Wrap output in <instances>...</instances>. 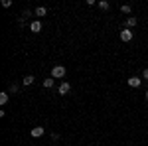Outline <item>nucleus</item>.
I'll use <instances>...</instances> for the list:
<instances>
[{
	"label": "nucleus",
	"mask_w": 148,
	"mask_h": 146,
	"mask_svg": "<svg viewBox=\"0 0 148 146\" xmlns=\"http://www.w3.org/2000/svg\"><path fill=\"white\" fill-rule=\"evenodd\" d=\"M142 79H148V69H144V71H142Z\"/></svg>",
	"instance_id": "f3484780"
},
{
	"label": "nucleus",
	"mask_w": 148,
	"mask_h": 146,
	"mask_svg": "<svg viewBox=\"0 0 148 146\" xmlns=\"http://www.w3.org/2000/svg\"><path fill=\"white\" fill-rule=\"evenodd\" d=\"M130 10H132L130 4H123V6H121V12H123V14H130Z\"/></svg>",
	"instance_id": "f8f14e48"
},
{
	"label": "nucleus",
	"mask_w": 148,
	"mask_h": 146,
	"mask_svg": "<svg viewBox=\"0 0 148 146\" xmlns=\"http://www.w3.org/2000/svg\"><path fill=\"white\" fill-rule=\"evenodd\" d=\"M146 99H148V91H146Z\"/></svg>",
	"instance_id": "a211bd4d"
},
{
	"label": "nucleus",
	"mask_w": 148,
	"mask_h": 146,
	"mask_svg": "<svg viewBox=\"0 0 148 146\" xmlns=\"http://www.w3.org/2000/svg\"><path fill=\"white\" fill-rule=\"evenodd\" d=\"M32 136H34V138L44 136V126H34V128H32Z\"/></svg>",
	"instance_id": "423d86ee"
},
{
	"label": "nucleus",
	"mask_w": 148,
	"mask_h": 146,
	"mask_svg": "<svg viewBox=\"0 0 148 146\" xmlns=\"http://www.w3.org/2000/svg\"><path fill=\"white\" fill-rule=\"evenodd\" d=\"M121 40H123V42H130V40H132V32H130L128 28L121 30Z\"/></svg>",
	"instance_id": "f03ea898"
},
{
	"label": "nucleus",
	"mask_w": 148,
	"mask_h": 146,
	"mask_svg": "<svg viewBox=\"0 0 148 146\" xmlns=\"http://www.w3.org/2000/svg\"><path fill=\"white\" fill-rule=\"evenodd\" d=\"M46 14H47V10L44 8V6H38V8H36V16H40V18H42V16H46Z\"/></svg>",
	"instance_id": "9b49d317"
},
{
	"label": "nucleus",
	"mask_w": 148,
	"mask_h": 146,
	"mask_svg": "<svg viewBox=\"0 0 148 146\" xmlns=\"http://www.w3.org/2000/svg\"><path fill=\"white\" fill-rule=\"evenodd\" d=\"M30 30H32L34 34H38V32L42 30V22H40V20H34V22L30 24Z\"/></svg>",
	"instance_id": "39448f33"
},
{
	"label": "nucleus",
	"mask_w": 148,
	"mask_h": 146,
	"mask_svg": "<svg viewBox=\"0 0 148 146\" xmlns=\"http://www.w3.org/2000/svg\"><path fill=\"white\" fill-rule=\"evenodd\" d=\"M2 6H4V8H10V6H12V0H2Z\"/></svg>",
	"instance_id": "2eb2a0df"
},
{
	"label": "nucleus",
	"mask_w": 148,
	"mask_h": 146,
	"mask_svg": "<svg viewBox=\"0 0 148 146\" xmlns=\"http://www.w3.org/2000/svg\"><path fill=\"white\" fill-rule=\"evenodd\" d=\"M8 101H10V95L8 93H0V105H6Z\"/></svg>",
	"instance_id": "1a4fd4ad"
},
{
	"label": "nucleus",
	"mask_w": 148,
	"mask_h": 146,
	"mask_svg": "<svg viewBox=\"0 0 148 146\" xmlns=\"http://www.w3.org/2000/svg\"><path fill=\"white\" fill-rule=\"evenodd\" d=\"M85 4H87V6H95L97 2H95V0H85Z\"/></svg>",
	"instance_id": "dca6fc26"
},
{
	"label": "nucleus",
	"mask_w": 148,
	"mask_h": 146,
	"mask_svg": "<svg viewBox=\"0 0 148 146\" xmlns=\"http://www.w3.org/2000/svg\"><path fill=\"white\" fill-rule=\"evenodd\" d=\"M22 83L26 85V87H28V85H32V83H34V75H26V77L22 79Z\"/></svg>",
	"instance_id": "9d476101"
},
{
	"label": "nucleus",
	"mask_w": 148,
	"mask_h": 146,
	"mask_svg": "<svg viewBox=\"0 0 148 146\" xmlns=\"http://www.w3.org/2000/svg\"><path fill=\"white\" fill-rule=\"evenodd\" d=\"M136 24H138V20L134 18V16H130V18H126V28H128V30H130L132 26H136Z\"/></svg>",
	"instance_id": "0eeeda50"
},
{
	"label": "nucleus",
	"mask_w": 148,
	"mask_h": 146,
	"mask_svg": "<svg viewBox=\"0 0 148 146\" xmlns=\"http://www.w3.org/2000/svg\"><path fill=\"white\" fill-rule=\"evenodd\" d=\"M8 91H10L12 95H14V93H18V85H16V83H12V85H10V89H8Z\"/></svg>",
	"instance_id": "4468645a"
},
{
	"label": "nucleus",
	"mask_w": 148,
	"mask_h": 146,
	"mask_svg": "<svg viewBox=\"0 0 148 146\" xmlns=\"http://www.w3.org/2000/svg\"><path fill=\"white\" fill-rule=\"evenodd\" d=\"M51 77H53V79L65 77V67H63V65H56V67H51Z\"/></svg>",
	"instance_id": "f257e3e1"
},
{
	"label": "nucleus",
	"mask_w": 148,
	"mask_h": 146,
	"mask_svg": "<svg viewBox=\"0 0 148 146\" xmlns=\"http://www.w3.org/2000/svg\"><path fill=\"white\" fill-rule=\"evenodd\" d=\"M53 85H56V81H53V77H49V79H44V87H46V89H51Z\"/></svg>",
	"instance_id": "6e6552de"
},
{
	"label": "nucleus",
	"mask_w": 148,
	"mask_h": 146,
	"mask_svg": "<svg viewBox=\"0 0 148 146\" xmlns=\"http://www.w3.org/2000/svg\"><path fill=\"white\" fill-rule=\"evenodd\" d=\"M69 91H71V85H69V83H65V81H63V83H61V85H59V95H67Z\"/></svg>",
	"instance_id": "20e7f679"
},
{
	"label": "nucleus",
	"mask_w": 148,
	"mask_h": 146,
	"mask_svg": "<svg viewBox=\"0 0 148 146\" xmlns=\"http://www.w3.org/2000/svg\"><path fill=\"white\" fill-rule=\"evenodd\" d=\"M97 4H99V8H101V10H109V6H111L107 0H101V2H97Z\"/></svg>",
	"instance_id": "ddd939ff"
},
{
	"label": "nucleus",
	"mask_w": 148,
	"mask_h": 146,
	"mask_svg": "<svg viewBox=\"0 0 148 146\" xmlns=\"http://www.w3.org/2000/svg\"><path fill=\"white\" fill-rule=\"evenodd\" d=\"M128 85L136 89V87H140V85H142V79L136 77V75H134V77H128Z\"/></svg>",
	"instance_id": "7ed1b4c3"
}]
</instances>
